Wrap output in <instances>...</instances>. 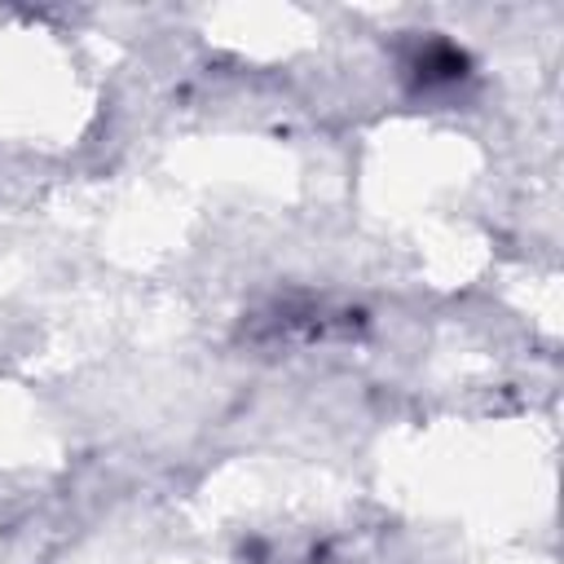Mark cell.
I'll use <instances>...</instances> for the list:
<instances>
[{
	"instance_id": "cell-1",
	"label": "cell",
	"mask_w": 564,
	"mask_h": 564,
	"mask_svg": "<svg viewBox=\"0 0 564 564\" xmlns=\"http://www.w3.org/2000/svg\"><path fill=\"white\" fill-rule=\"evenodd\" d=\"M423 70H427V79H454V75L467 70V57H463L454 44H436V48H427Z\"/></svg>"
}]
</instances>
